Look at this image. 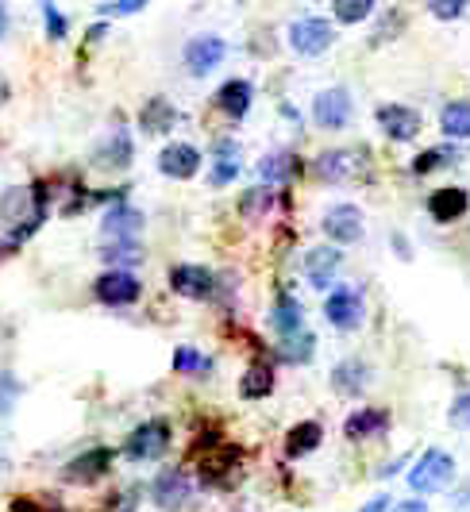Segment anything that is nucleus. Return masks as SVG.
Masks as SVG:
<instances>
[{
    "label": "nucleus",
    "instance_id": "33",
    "mask_svg": "<svg viewBox=\"0 0 470 512\" xmlns=\"http://www.w3.org/2000/svg\"><path fill=\"white\" fill-rule=\"evenodd\" d=\"M270 205H274V189H270V185H259V189L243 193V205H239V212H243L247 220H262V216L270 212Z\"/></svg>",
    "mask_w": 470,
    "mask_h": 512
},
{
    "label": "nucleus",
    "instance_id": "2",
    "mask_svg": "<svg viewBox=\"0 0 470 512\" xmlns=\"http://www.w3.org/2000/svg\"><path fill=\"white\" fill-rule=\"evenodd\" d=\"M366 170H370V151H366V147H332V151H324L313 162L316 178L332 181V185L363 178Z\"/></svg>",
    "mask_w": 470,
    "mask_h": 512
},
{
    "label": "nucleus",
    "instance_id": "31",
    "mask_svg": "<svg viewBox=\"0 0 470 512\" xmlns=\"http://www.w3.org/2000/svg\"><path fill=\"white\" fill-rule=\"evenodd\" d=\"M459 154L451 151V147H432V151H424L413 158V178H428V174H436L440 166H447V162H455Z\"/></svg>",
    "mask_w": 470,
    "mask_h": 512
},
{
    "label": "nucleus",
    "instance_id": "29",
    "mask_svg": "<svg viewBox=\"0 0 470 512\" xmlns=\"http://www.w3.org/2000/svg\"><path fill=\"white\" fill-rule=\"evenodd\" d=\"M270 324H274L278 339L289 335V332H297V328H305V320H301V305H297L293 297H278L274 308H270Z\"/></svg>",
    "mask_w": 470,
    "mask_h": 512
},
{
    "label": "nucleus",
    "instance_id": "36",
    "mask_svg": "<svg viewBox=\"0 0 470 512\" xmlns=\"http://www.w3.org/2000/svg\"><path fill=\"white\" fill-rule=\"evenodd\" d=\"M447 420H451V428H459V432H470V389H467V393H459V397L451 401V409H447Z\"/></svg>",
    "mask_w": 470,
    "mask_h": 512
},
{
    "label": "nucleus",
    "instance_id": "20",
    "mask_svg": "<svg viewBox=\"0 0 470 512\" xmlns=\"http://www.w3.org/2000/svg\"><path fill=\"white\" fill-rule=\"evenodd\" d=\"M370 382V366L363 359H343L336 370H332V389L340 397H359Z\"/></svg>",
    "mask_w": 470,
    "mask_h": 512
},
{
    "label": "nucleus",
    "instance_id": "8",
    "mask_svg": "<svg viewBox=\"0 0 470 512\" xmlns=\"http://www.w3.org/2000/svg\"><path fill=\"white\" fill-rule=\"evenodd\" d=\"M324 316H328V324H332V328H340V332H355V328L363 324V293H359V289H351V285L332 289V293H328V301H324Z\"/></svg>",
    "mask_w": 470,
    "mask_h": 512
},
{
    "label": "nucleus",
    "instance_id": "22",
    "mask_svg": "<svg viewBox=\"0 0 470 512\" xmlns=\"http://www.w3.org/2000/svg\"><path fill=\"white\" fill-rule=\"evenodd\" d=\"M174 120H178V112H174V104L166 101V97H151V101L143 104V112H139L143 135H166V131L174 128Z\"/></svg>",
    "mask_w": 470,
    "mask_h": 512
},
{
    "label": "nucleus",
    "instance_id": "17",
    "mask_svg": "<svg viewBox=\"0 0 470 512\" xmlns=\"http://www.w3.org/2000/svg\"><path fill=\"white\" fill-rule=\"evenodd\" d=\"M467 208H470V193L459 189V185H444V189H436V193L428 197V216H432L436 224H455V220H463Z\"/></svg>",
    "mask_w": 470,
    "mask_h": 512
},
{
    "label": "nucleus",
    "instance_id": "21",
    "mask_svg": "<svg viewBox=\"0 0 470 512\" xmlns=\"http://www.w3.org/2000/svg\"><path fill=\"white\" fill-rule=\"evenodd\" d=\"M343 432L347 439H370V436H382V432H390V412L386 409H359L347 416V424H343Z\"/></svg>",
    "mask_w": 470,
    "mask_h": 512
},
{
    "label": "nucleus",
    "instance_id": "32",
    "mask_svg": "<svg viewBox=\"0 0 470 512\" xmlns=\"http://www.w3.org/2000/svg\"><path fill=\"white\" fill-rule=\"evenodd\" d=\"M374 12V0H332V16L340 24H363Z\"/></svg>",
    "mask_w": 470,
    "mask_h": 512
},
{
    "label": "nucleus",
    "instance_id": "27",
    "mask_svg": "<svg viewBox=\"0 0 470 512\" xmlns=\"http://www.w3.org/2000/svg\"><path fill=\"white\" fill-rule=\"evenodd\" d=\"M440 131L447 139H470V101H451L440 112Z\"/></svg>",
    "mask_w": 470,
    "mask_h": 512
},
{
    "label": "nucleus",
    "instance_id": "1",
    "mask_svg": "<svg viewBox=\"0 0 470 512\" xmlns=\"http://www.w3.org/2000/svg\"><path fill=\"white\" fill-rule=\"evenodd\" d=\"M451 486H455V459H451L447 451L432 447V451H424V455L413 462V470H409V489H413L417 497L447 493Z\"/></svg>",
    "mask_w": 470,
    "mask_h": 512
},
{
    "label": "nucleus",
    "instance_id": "4",
    "mask_svg": "<svg viewBox=\"0 0 470 512\" xmlns=\"http://www.w3.org/2000/svg\"><path fill=\"white\" fill-rule=\"evenodd\" d=\"M332 43H336V31H332L328 20H320V16H305V20H293L289 24V47L301 54V58H320Z\"/></svg>",
    "mask_w": 470,
    "mask_h": 512
},
{
    "label": "nucleus",
    "instance_id": "23",
    "mask_svg": "<svg viewBox=\"0 0 470 512\" xmlns=\"http://www.w3.org/2000/svg\"><path fill=\"white\" fill-rule=\"evenodd\" d=\"M235 178H239V147L232 139H220L212 147V185L220 189V185H232Z\"/></svg>",
    "mask_w": 470,
    "mask_h": 512
},
{
    "label": "nucleus",
    "instance_id": "25",
    "mask_svg": "<svg viewBox=\"0 0 470 512\" xmlns=\"http://www.w3.org/2000/svg\"><path fill=\"white\" fill-rule=\"evenodd\" d=\"M131 151H135V147H131L128 131H112L105 143L97 147V162H101V166H112V170H124L131 162Z\"/></svg>",
    "mask_w": 470,
    "mask_h": 512
},
{
    "label": "nucleus",
    "instance_id": "26",
    "mask_svg": "<svg viewBox=\"0 0 470 512\" xmlns=\"http://www.w3.org/2000/svg\"><path fill=\"white\" fill-rule=\"evenodd\" d=\"M278 351H282V359L286 362H313L316 335L309 332V328H297V332H289L278 339Z\"/></svg>",
    "mask_w": 470,
    "mask_h": 512
},
{
    "label": "nucleus",
    "instance_id": "41",
    "mask_svg": "<svg viewBox=\"0 0 470 512\" xmlns=\"http://www.w3.org/2000/svg\"><path fill=\"white\" fill-rule=\"evenodd\" d=\"M390 512H428V501H424V497H409V501L390 505Z\"/></svg>",
    "mask_w": 470,
    "mask_h": 512
},
{
    "label": "nucleus",
    "instance_id": "35",
    "mask_svg": "<svg viewBox=\"0 0 470 512\" xmlns=\"http://www.w3.org/2000/svg\"><path fill=\"white\" fill-rule=\"evenodd\" d=\"M470 0H428V12L436 16V20H444V24H451V20H459L463 12H467Z\"/></svg>",
    "mask_w": 470,
    "mask_h": 512
},
{
    "label": "nucleus",
    "instance_id": "9",
    "mask_svg": "<svg viewBox=\"0 0 470 512\" xmlns=\"http://www.w3.org/2000/svg\"><path fill=\"white\" fill-rule=\"evenodd\" d=\"M147 228V216L139 212L135 205H112L101 216V235H105V243H135L139 235Z\"/></svg>",
    "mask_w": 470,
    "mask_h": 512
},
{
    "label": "nucleus",
    "instance_id": "37",
    "mask_svg": "<svg viewBox=\"0 0 470 512\" xmlns=\"http://www.w3.org/2000/svg\"><path fill=\"white\" fill-rule=\"evenodd\" d=\"M16 397H20V382H16L8 370H0V416H8V412H12Z\"/></svg>",
    "mask_w": 470,
    "mask_h": 512
},
{
    "label": "nucleus",
    "instance_id": "10",
    "mask_svg": "<svg viewBox=\"0 0 470 512\" xmlns=\"http://www.w3.org/2000/svg\"><path fill=\"white\" fill-rule=\"evenodd\" d=\"M224 54H228V43L220 39V35H193L189 43H185V70L193 77H205L212 74L220 62H224Z\"/></svg>",
    "mask_w": 470,
    "mask_h": 512
},
{
    "label": "nucleus",
    "instance_id": "3",
    "mask_svg": "<svg viewBox=\"0 0 470 512\" xmlns=\"http://www.w3.org/2000/svg\"><path fill=\"white\" fill-rule=\"evenodd\" d=\"M170 424L166 420H143L128 439H124V455L135 462H151V459H162L166 451H170Z\"/></svg>",
    "mask_w": 470,
    "mask_h": 512
},
{
    "label": "nucleus",
    "instance_id": "18",
    "mask_svg": "<svg viewBox=\"0 0 470 512\" xmlns=\"http://www.w3.org/2000/svg\"><path fill=\"white\" fill-rule=\"evenodd\" d=\"M251 81H243V77H232V81H224L220 85V93H216V108L224 112V116H232V120H243L247 112H251Z\"/></svg>",
    "mask_w": 470,
    "mask_h": 512
},
{
    "label": "nucleus",
    "instance_id": "39",
    "mask_svg": "<svg viewBox=\"0 0 470 512\" xmlns=\"http://www.w3.org/2000/svg\"><path fill=\"white\" fill-rule=\"evenodd\" d=\"M147 0H112V4H101V16H131L139 12Z\"/></svg>",
    "mask_w": 470,
    "mask_h": 512
},
{
    "label": "nucleus",
    "instance_id": "30",
    "mask_svg": "<svg viewBox=\"0 0 470 512\" xmlns=\"http://www.w3.org/2000/svg\"><path fill=\"white\" fill-rule=\"evenodd\" d=\"M101 258L108 262V270H124V266H139L143 262V247H139V239L135 243H105Z\"/></svg>",
    "mask_w": 470,
    "mask_h": 512
},
{
    "label": "nucleus",
    "instance_id": "12",
    "mask_svg": "<svg viewBox=\"0 0 470 512\" xmlns=\"http://www.w3.org/2000/svg\"><path fill=\"white\" fill-rule=\"evenodd\" d=\"M363 212L359 205H332L324 212V235L332 243H359L363 239Z\"/></svg>",
    "mask_w": 470,
    "mask_h": 512
},
{
    "label": "nucleus",
    "instance_id": "6",
    "mask_svg": "<svg viewBox=\"0 0 470 512\" xmlns=\"http://www.w3.org/2000/svg\"><path fill=\"white\" fill-rule=\"evenodd\" d=\"M170 289L185 297V301H212V293H216V278H212L209 266H197V262H182V266H174L170 270Z\"/></svg>",
    "mask_w": 470,
    "mask_h": 512
},
{
    "label": "nucleus",
    "instance_id": "16",
    "mask_svg": "<svg viewBox=\"0 0 470 512\" xmlns=\"http://www.w3.org/2000/svg\"><path fill=\"white\" fill-rule=\"evenodd\" d=\"M343 258L336 247H328V243H320V247H313L309 255H305V278H309V285L313 289H328V285L336 282V274H340Z\"/></svg>",
    "mask_w": 470,
    "mask_h": 512
},
{
    "label": "nucleus",
    "instance_id": "34",
    "mask_svg": "<svg viewBox=\"0 0 470 512\" xmlns=\"http://www.w3.org/2000/svg\"><path fill=\"white\" fill-rule=\"evenodd\" d=\"M212 362L201 355V351H193V347H178L174 351V370L178 374H205Z\"/></svg>",
    "mask_w": 470,
    "mask_h": 512
},
{
    "label": "nucleus",
    "instance_id": "5",
    "mask_svg": "<svg viewBox=\"0 0 470 512\" xmlns=\"http://www.w3.org/2000/svg\"><path fill=\"white\" fill-rule=\"evenodd\" d=\"M351 112H355V104H351V93L343 89V85H332V89H320L313 101V120L316 128L324 131H340L351 124Z\"/></svg>",
    "mask_w": 470,
    "mask_h": 512
},
{
    "label": "nucleus",
    "instance_id": "19",
    "mask_svg": "<svg viewBox=\"0 0 470 512\" xmlns=\"http://www.w3.org/2000/svg\"><path fill=\"white\" fill-rule=\"evenodd\" d=\"M301 174V162L293 151H270L259 158V181L262 185H282V181L297 178Z\"/></svg>",
    "mask_w": 470,
    "mask_h": 512
},
{
    "label": "nucleus",
    "instance_id": "42",
    "mask_svg": "<svg viewBox=\"0 0 470 512\" xmlns=\"http://www.w3.org/2000/svg\"><path fill=\"white\" fill-rule=\"evenodd\" d=\"M386 509H390V497H374V501H370V505H363L359 512H386Z\"/></svg>",
    "mask_w": 470,
    "mask_h": 512
},
{
    "label": "nucleus",
    "instance_id": "40",
    "mask_svg": "<svg viewBox=\"0 0 470 512\" xmlns=\"http://www.w3.org/2000/svg\"><path fill=\"white\" fill-rule=\"evenodd\" d=\"M135 497H139L135 489H124L120 497H112V501H108V512H135Z\"/></svg>",
    "mask_w": 470,
    "mask_h": 512
},
{
    "label": "nucleus",
    "instance_id": "13",
    "mask_svg": "<svg viewBox=\"0 0 470 512\" xmlns=\"http://www.w3.org/2000/svg\"><path fill=\"white\" fill-rule=\"evenodd\" d=\"M108 466H112V451L108 447H93V451H81L78 459L62 470V478L74 482V486H93V482L105 478Z\"/></svg>",
    "mask_w": 470,
    "mask_h": 512
},
{
    "label": "nucleus",
    "instance_id": "28",
    "mask_svg": "<svg viewBox=\"0 0 470 512\" xmlns=\"http://www.w3.org/2000/svg\"><path fill=\"white\" fill-rule=\"evenodd\" d=\"M270 389H274V370H270L266 362H255V366H247V374L239 378V393H243L247 401H262Z\"/></svg>",
    "mask_w": 470,
    "mask_h": 512
},
{
    "label": "nucleus",
    "instance_id": "14",
    "mask_svg": "<svg viewBox=\"0 0 470 512\" xmlns=\"http://www.w3.org/2000/svg\"><path fill=\"white\" fill-rule=\"evenodd\" d=\"M189 493H193V482L185 478L182 470H162L155 478V486H151V501L162 512H178L189 501Z\"/></svg>",
    "mask_w": 470,
    "mask_h": 512
},
{
    "label": "nucleus",
    "instance_id": "44",
    "mask_svg": "<svg viewBox=\"0 0 470 512\" xmlns=\"http://www.w3.org/2000/svg\"><path fill=\"white\" fill-rule=\"evenodd\" d=\"M8 31V12H4V4H0V35Z\"/></svg>",
    "mask_w": 470,
    "mask_h": 512
},
{
    "label": "nucleus",
    "instance_id": "11",
    "mask_svg": "<svg viewBox=\"0 0 470 512\" xmlns=\"http://www.w3.org/2000/svg\"><path fill=\"white\" fill-rule=\"evenodd\" d=\"M378 128L390 135L393 143H413L424 128V120H420L417 108H409V104H382L378 108Z\"/></svg>",
    "mask_w": 470,
    "mask_h": 512
},
{
    "label": "nucleus",
    "instance_id": "43",
    "mask_svg": "<svg viewBox=\"0 0 470 512\" xmlns=\"http://www.w3.org/2000/svg\"><path fill=\"white\" fill-rule=\"evenodd\" d=\"M463 505H470V489H463V493H455V509H463Z\"/></svg>",
    "mask_w": 470,
    "mask_h": 512
},
{
    "label": "nucleus",
    "instance_id": "7",
    "mask_svg": "<svg viewBox=\"0 0 470 512\" xmlns=\"http://www.w3.org/2000/svg\"><path fill=\"white\" fill-rule=\"evenodd\" d=\"M93 293H97L101 305L124 308V305H135V301L143 297V285H139V278H135L131 270H105V274L93 282Z\"/></svg>",
    "mask_w": 470,
    "mask_h": 512
},
{
    "label": "nucleus",
    "instance_id": "15",
    "mask_svg": "<svg viewBox=\"0 0 470 512\" xmlns=\"http://www.w3.org/2000/svg\"><path fill=\"white\" fill-rule=\"evenodd\" d=\"M158 170L174 181H189L197 170H201V151L189 147V143H170L158 154Z\"/></svg>",
    "mask_w": 470,
    "mask_h": 512
},
{
    "label": "nucleus",
    "instance_id": "38",
    "mask_svg": "<svg viewBox=\"0 0 470 512\" xmlns=\"http://www.w3.org/2000/svg\"><path fill=\"white\" fill-rule=\"evenodd\" d=\"M43 16H47V35H51L54 43H58V39H66V16L54 8L51 0L43 4Z\"/></svg>",
    "mask_w": 470,
    "mask_h": 512
},
{
    "label": "nucleus",
    "instance_id": "24",
    "mask_svg": "<svg viewBox=\"0 0 470 512\" xmlns=\"http://www.w3.org/2000/svg\"><path fill=\"white\" fill-rule=\"evenodd\" d=\"M324 443V428L316 420H301L297 428H289L286 436V455L289 459H301V455H313L316 447Z\"/></svg>",
    "mask_w": 470,
    "mask_h": 512
}]
</instances>
